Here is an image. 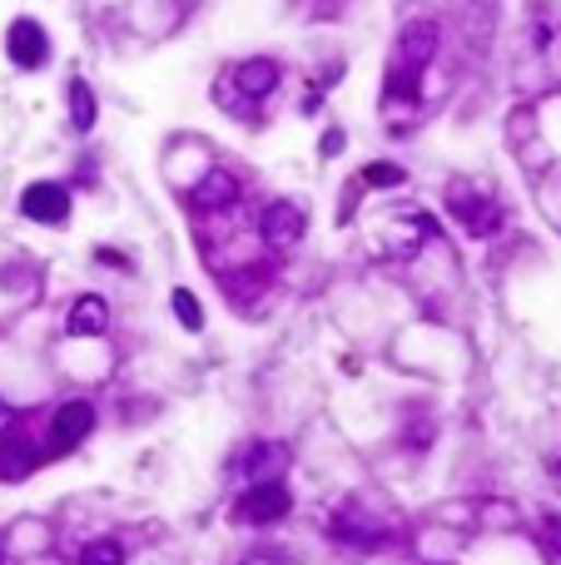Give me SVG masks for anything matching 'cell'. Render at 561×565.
Segmentation results:
<instances>
[{"mask_svg":"<svg viewBox=\"0 0 561 565\" xmlns=\"http://www.w3.org/2000/svg\"><path fill=\"white\" fill-rule=\"evenodd\" d=\"M80 565H125V551H119V541H95L80 551Z\"/></svg>","mask_w":561,"mask_h":565,"instance_id":"obj_13","label":"cell"},{"mask_svg":"<svg viewBox=\"0 0 561 565\" xmlns=\"http://www.w3.org/2000/svg\"><path fill=\"white\" fill-rule=\"evenodd\" d=\"M547 535H551V545H561V521H547Z\"/></svg>","mask_w":561,"mask_h":565,"instance_id":"obj_16","label":"cell"},{"mask_svg":"<svg viewBox=\"0 0 561 565\" xmlns=\"http://www.w3.org/2000/svg\"><path fill=\"white\" fill-rule=\"evenodd\" d=\"M90 427H95V407H90V402H66L60 412H55V422H50V442H55V451L80 447V442L90 437Z\"/></svg>","mask_w":561,"mask_h":565,"instance_id":"obj_4","label":"cell"},{"mask_svg":"<svg viewBox=\"0 0 561 565\" xmlns=\"http://www.w3.org/2000/svg\"><path fill=\"white\" fill-rule=\"evenodd\" d=\"M244 565H279V561H269V555H254V561H244Z\"/></svg>","mask_w":561,"mask_h":565,"instance_id":"obj_17","label":"cell"},{"mask_svg":"<svg viewBox=\"0 0 561 565\" xmlns=\"http://www.w3.org/2000/svg\"><path fill=\"white\" fill-rule=\"evenodd\" d=\"M174 318H179L184 328H204V313H199V303H195V293L189 289L174 293Z\"/></svg>","mask_w":561,"mask_h":565,"instance_id":"obj_14","label":"cell"},{"mask_svg":"<svg viewBox=\"0 0 561 565\" xmlns=\"http://www.w3.org/2000/svg\"><path fill=\"white\" fill-rule=\"evenodd\" d=\"M363 184H367V189H393V184H402V169H398V164H367Z\"/></svg>","mask_w":561,"mask_h":565,"instance_id":"obj_15","label":"cell"},{"mask_svg":"<svg viewBox=\"0 0 561 565\" xmlns=\"http://www.w3.org/2000/svg\"><path fill=\"white\" fill-rule=\"evenodd\" d=\"M31 467H35V447L21 437V432L0 437V476H5V481H21Z\"/></svg>","mask_w":561,"mask_h":565,"instance_id":"obj_9","label":"cell"},{"mask_svg":"<svg viewBox=\"0 0 561 565\" xmlns=\"http://www.w3.org/2000/svg\"><path fill=\"white\" fill-rule=\"evenodd\" d=\"M105 328H109V308H105V298L85 293V298L70 303V318H66V332H70V338H100Z\"/></svg>","mask_w":561,"mask_h":565,"instance_id":"obj_7","label":"cell"},{"mask_svg":"<svg viewBox=\"0 0 561 565\" xmlns=\"http://www.w3.org/2000/svg\"><path fill=\"white\" fill-rule=\"evenodd\" d=\"M70 119H75V129L95 125V95H90L85 80H75V85H70Z\"/></svg>","mask_w":561,"mask_h":565,"instance_id":"obj_12","label":"cell"},{"mask_svg":"<svg viewBox=\"0 0 561 565\" xmlns=\"http://www.w3.org/2000/svg\"><path fill=\"white\" fill-rule=\"evenodd\" d=\"M273 85H279V64L273 60H244L238 64V90H244V95L264 99Z\"/></svg>","mask_w":561,"mask_h":565,"instance_id":"obj_10","label":"cell"},{"mask_svg":"<svg viewBox=\"0 0 561 565\" xmlns=\"http://www.w3.org/2000/svg\"><path fill=\"white\" fill-rule=\"evenodd\" d=\"M21 209H25V219H35V224H66L70 193L60 189V184H31V189L21 193Z\"/></svg>","mask_w":561,"mask_h":565,"instance_id":"obj_3","label":"cell"},{"mask_svg":"<svg viewBox=\"0 0 561 565\" xmlns=\"http://www.w3.org/2000/svg\"><path fill=\"white\" fill-rule=\"evenodd\" d=\"M432 50H437V25L412 21L408 31H402V40H398V70H393V85L402 80V95H412V85H418V75L428 70Z\"/></svg>","mask_w":561,"mask_h":565,"instance_id":"obj_1","label":"cell"},{"mask_svg":"<svg viewBox=\"0 0 561 565\" xmlns=\"http://www.w3.org/2000/svg\"><path fill=\"white\" fill-rule=\"evenodd\" d=\"M238 199V179L229 169H209L204 184L195 189V203L199 209H229V203Z\"/></svg>","mask_w":561,"mask_h":565,"instance_id":"obj_8","label":"cell"},{"mask_svg":"<svg viewBox=\"0 0 561 565\" xmlns=\"http://www.w3.org/2000/svg\"><path fill=\"white\" fill-rule=\"evenodd\" d=\"M453 203H457V214L467 219V228H472V234H492V228H496V219H502V214H496V209H492V203H482V199H467L463 189H453Z\"/></svg>","mask_w":561,"mask_h":565,"instance_id":"obj_11","label":"cell"},{"mask_svg":"<svg viewBox=\"0 0 561 565\" xmlns=\"http://www.w3.org/2000/svg\"><path fill=\"white\" fill-rule=\"evenodd\" d=\"M289 506H293V496H289V486H283V481H259V486L244 491L238 516H244V521H254V526H269V521H283V516H289Z\"/></svg>","mask_w":561,"mask_h":565,"instance_id":"obj_2","label":"cell"},{"mask_svg":"<svg viewBox=\"0 0 561 565\" xmlns=\"http://www.w3.org/2000/svg\"><path fill=\"white\" fill-rule=\"evenodd\" d=\"M303 228H308V219H303L299 203H273L269 214H264V238H269L273 248H289L303 238Z\"/></svg>","mask_w":561,"mask_h":565,"instance_id":"obj_6","label":"cell"},{"mask_svg":"<svg viewBox=\"0 0 561 565\" xmlns=\"http://www.w3.org/2000/svg\"><path fill=\"white\" fill-rule=\"evenodd\" d=\"M5 50H11V60L21 70H40L45 55H50V40H45V31L35 21H15L11 35H5Z\"/></svg>","mask_w":561,"mask_h":565,"instance_id":"obj_5","label":"cell"}]
</instances>
